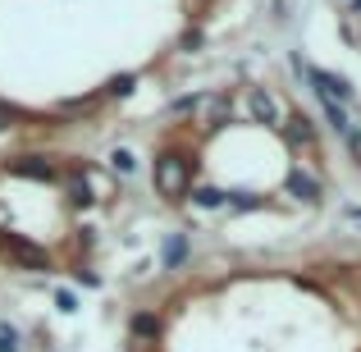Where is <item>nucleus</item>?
<instances>
[{"mask_svg": "<svg viewBox=\"0 0 361 352\" xmlns=\"http://www.w3.org/2000/svg\"><path fill=\"white\" fill-rule=\"evenodd\" d=\"M78 284L82 289H101V274L97 270H78Z\"/></svg>", "mask_w": 361, "mask_h": 352, "instance_id": "21", "label": "nucleus"}, {"mask_svg": "<svg viewBox=\"0 0 361 352\" xmlns=\"http://www.w3.org/2000/svg\"><path fill=\"white\" fill-rule=\"evenodd\" d=\"M320 110H325V119H329V128H334V133H343V138L353 133V119H348V110H343V106H334V101L320 97Z\"/></svg>", "mask_w": 361, "mask_h": 352, "instance_id": "12", "label": "nucleus"}, {"mask_svg": "<svg viewBox=\"0 0 361 352\" xmlns=\"http://www.w3.org/2000/svg\"><path fill=\"white\" fill-rule=\"evenodd\" d=\"M192 169H197L192 156H183V151H160L156 156V193L169 197V202H183L188 188H192Z\"/></svg>", "mask_w": 361, "mask_h": 352, "instance_id": "1", "label": "nucleus"}, {"mask_svg": "<svg viewBox=\"0 0 361 352\" xmlns=\"http://www.w3.org/2000/svg\"><path fill=\"white\" fill-rule=\"evenodd\" d=\"M64 193H69V202H73V206H92V202H97V188L87 183V174H82V165L64 169Z\"/></svg>", "mask_w": 361, "mask_h": 352, "instance_id": "5", "label": "nucleus"}, {"mask_svg": "<svg viewBox=\"0 0 361 352\" xmlns=\"http://www.w3.org/2000/svg\"><path fill=\"white\" fill-rule=\"evenodd\" d=\"M133 87H137V78H133V73H115V78H110V87H106V97H133Z\"/></svg>", "mask_w": 361, "mask_h": 352, "instance_id": "15", "label": "nucleus"}, {"mask_svg": "<svg viewBox=\"0 0 361 352\" xmlns=\"http://www.w3.org/2000/svg\"><path fill=\"white\" fill-rule=\"evenodd\" d=\"M192 202L202 206V211H220V206H224V188L202 183V188H192Z\"/></svg>", "mask_w": 361, "mask_h": 352, "instance_id": "11", "label": "nucleus"}, {"mask_svg": "<svg viewBox=\"0 0 361 352\" xmlns=\"http://www.w3.org/2000/svg\"><path fill=\"white\" fill-rule=\"evenodd\" d=\"M283 188H288L298 202H320V178L302 174V169H288V174H283Z\"/></svg>", "mask_w": 361, "mask_h": 352, "instance_id": "7", "label": "nucleus"}, {"mask_svg": "<svg viewBox=\"0 0 361 352\" xmlns=\"http://www.w3.org/2000/svg\"><path fill=\"white\" fill-rule=\"evenodd\" d=\"M247 110L256 115V123H274V119H279V110H274V101L265 97L261 87H252V92H247Z\"/></svg>", "mask_w": 361, "mask_h": 352, "instance_id": "9", "label": "nucleus"}, {"mask_svg": "<svg viewBox=\"0 0 361 352\" xmlns=\"http://www.w3.org/2000/svg\"><path fill=\"white\" fill-rule=\"evenodd\" d=\"M9 174L32 178V183H55V178H60V165H55L51 156H14L9 160Z\"/></svg>", "mask_w": 361, "mask_h": 352, "instance_id": "4", "label": "nucleus"}, {"mask_svg": "<svg viewBox=\"0 0 361 352\" xmlns=\"http://www.w3.org/2000/svg\"><path fill=\"white\" fill-rule=\"evenodd\" d=\"M307 83H311V92H316V97L334 101V106H348V101L357 97L353 83H348L343 73H329V69H307Z\"/></svg>", "mask_w": 361, "mask_h": 352, "instance_id": "2", "label": "nucleus"}, {"mask_svg": "<svg viewBox=\"0 0 361 352\" xmlns=\"http://www.w3.org/2000/svg\"><path fill=\"white\" fill-rule=\"evenodd\" d=\"M283 138H288L293 147H311V142H316V128H311L307 115H298V110H293L288 123H283Z\"/></svg>", "mask_w": 361, "mask_h": 352, "instance_id": "8", "label": "nucleus"}, {"mask_svg": "<svg viewBox=\"0 0 361 352\" xmlns=\"http://www.w3.org/2000/svg\"><path fill=\"white\" fill-rule=\"evenodd\" d=\"M202 46H206V32H197V28L183 32V51H202Z\"/></svg>", "mask_w": 361, "mask_h": 352, "instance_id": "20", "label": "nucleus"}, {"mask_svg": "<svg viewBox=\"0 0 361 352\" xmlns=\"http://www.w3.org/2000/svg\"><path fill=\"white\" fill-rule=\"evenodd\" d=\"M133 334H137V339H156L160 334V320L151 316V311H137V316H133Z\"/></svg>", "mask_w": 361, "mask_h": 352, "instance_id": "14", "label": "nucleus"}, {"mask_svg": "<svg viewBox=\"0 0 361 352\" xmlns=\"http://www.w3.org/2000/svg\"><path fill=\"white\" fill-rule=\"evenodd\" d=\"M202 128L211 133V128H224V123H229V101L224 97H215V101H202Z\"/></svg>", "mask_w": 361, "mask_h": 352, "instance_id": "10", "label": "nucleus"}, {"mask_svg": "<svg viewBox=\"0 0 361 352\" xmlns=\"http://www.w3.org/2000/svg\"><path fill=\"white\" fill-rule=\"evenodd\" d=\"M0 252H9L18 265H32V270H46V265H51V256H46L32 238H18V233H9V229H0Z\"/></svg>", "mask_w": 361, "mask_h": 352, "instance_id": "3", "label": "nucleus"}, {"mask_svg": "<svg viewBox=\"0 0 361 352\" xmlns=\"http://www.w3.org/2000/svg\"><path fill=\"white\" fill-rule=\"evenodd\" d=\"M110 165H115V174H133V169H137V156H133L128 147H119V151H110Z\"/></svg>", "mask_w": 361, "mask_h": 352, "instance_id": "16", "label": "nucleus"}, {"mask_svg": "<svg viewBox=\"0 0 361 352\" xmlns=\"http://www.w3.org/2000/svg\"><path fill=\"white\" fill-rule=\"evenodd\" d=\"M18 119H23V115H18L14 106H5V101H0V133H5V128H14Z\"/></svg>", "mask_w": 361, "mask_h": 352, "instance_id": "19", "label": "nucleus"}, {"mask_svg": "<svg viewBox=\"0 0 361 352\" xmlns=\"http://www.w3.org/2000/svg\"><path fill=\"white\" fill-rule=\"evenodd\" d=\"M188 252H192L188 233H183V229L169 233V238H165V247H160V265H165V270H183V265H188Z\"/></svg>", "mask_w": 361, "mask_h": 352, "instance_id": "6", "label": "nucleus"}, {"mask_svg": "<svg viewBox=\"0 0 361 352\" xmlns=\"http://www.w3.org/2000/svg\"><path fill=\"white\" fill-rule=\"evenodd\" d=\"M224 206H233V211H261V197L247 193V188H233V193H224Z\"/></svg>", "mask_w": 361, "mask_h": 352, "instance_id": "13", "label": "nucleus"}, {"mask_svg": "<svg viewBox=\"0 0 361 352\" xmlns=\"http://www.w3.org/2000/svg\"><path fill=\"white\" fill-rule=\"evenodd\" d=\"M55 307H60L64 316H73V311H78V293H69V289H55Z\"/></svg>", "mask_w": 361, "mask_h": 352, "instance_id": "17", "label": "nucleus"}, {"mask_svg": "<svg viewBox=\"0 0 361 352\" xmlns=\"http://www.w3.org/2000/svg\"><path fill=\"white\" fill-rule=\"evenodd\" d=\"M0 352H18V329L0 320Z\"/></svg>", "mask_w": 361, "mask_h": 352, "instance_id": "18", "label": "nucleus"}]
</instances>
